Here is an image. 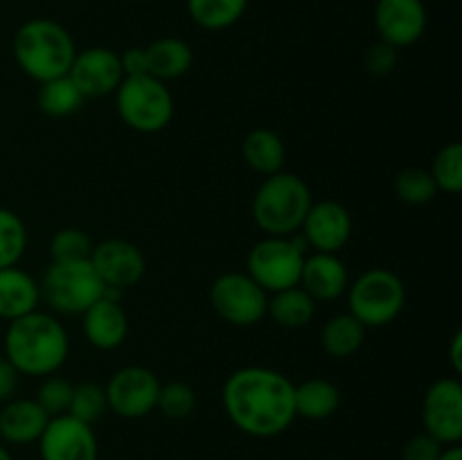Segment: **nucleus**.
<instances>
[{
    "instance_id": "0eeeda50",
    "label": "nucleus",
    "mask_w": 462,
    "mask_h": 460,
    "mask_svg": "<svg viewBox=\"0 0 462 460\" xmlns=\"http://www.w3.org/2000/svg\"><path fill=\"white\" fill-rule=\"evenodd\" d=\"M41 300L59 314H84L90 305L104 298L106 284L99 280L90 260L50 262L39 282Z\"/></svg>"
},
{
    "instance_id": "58836bf2",
    "label": "nucleus",
    "mask_w": 462,
    "mask_h": 460,
    "mask_svg": "<svg viewBox=\"0 0 462 460\" xmlns=\"http://www.w3.org/2000/svg\"><path fill=\"white\" fill-rule=\"evenodd\" d=\"M438 460H462L460 445L445 446V449H442V454H440V458H438Z\"/></svg>"
},
{
    "instance_id": "473e14b6",
    "label": "nucleus",
    "mask_w": 462,
    "mask_h": 460,
    "mask_svg": "<svg viewBox=\"0 0 462 460\" xmlns=\"http://www.w3.org/2000/svg\"><path fill=\"white\" fill-rule=\"evenodd\" d=\"M156 409L170 419H185L197 409V392L183 382L161 383Z\"/></svg>"
},
{
    "instance_id": "6e6552de",
    "label": "nucleus",
    "mask_w": 462,
    "mask_h": 460,
    "mask_svg": "<svg viewBox=\"0 0 462 460\" xmlns=\"http://www.w3.org/2000/svg\"><path fill=\"white\" fill-rule=\"evenodd\" d=\"M305 239L296 235H289V237L266 235L248 251L246 273L266 293L296 287L300 282L302 264H305Z\"/></svg>"
},
{
    "instance_id": "4468645a",
    "label": "nucleus",
    "mask_w": 462,
    "mask_h": 460,
    "mask_svg": "<svg viewBox=\"0 0 462 460\" xmlns=\"http://www.w3.org/2000/svg\"><path fill=\"white\" fill-rule=\"evenodd\" d=\"M68 77L86 99L116 93L126 75L120 54L116 50L95 45V48H86L84 52L75 54Z\"/></svg>"
},
{
    "instance_id": "bb28decb",
    "label": "nucleus",
    "mask_w": 462,
    "mask_h": 460,
    "mask_svg": "<svg viewBox=\"0 0 462 460\" xmlns=\"http://www.w3.org/2000/svg\"><path fill=\"white\" fill-rule=\"evenodd\" d=\"M248 0H188V14L199 27L219 32L233 27L246 14Z\"/></svg>"
},
{
    "instance_id": "7c9ffc66",
    "label": "nucleus",
    "mask_w": 462,
    "mask_h": 460,
    "mask_svg": "<svg viewBox=\"0 0 462 460\" xmlns=\"http://www.w3.org/2000/svg\"><path fill=\"white\" fill-rule=\"evenodd\" d=\"M108 410L106 404V392L99 383L95 382H84L77 383L75 391H72V400H70V410L68 413L72 418L81 419L86 424H95L104 413Z\"/></svg>"
},
{
    "instance_id": "4be33fe9",
    "label": "nucleus",
    "mask_w": 462,
    "mask_h": 460,
    "mask_svg": "<svg viewBox=\"0 0 462 460\" xmlns=\"http://www.w3.org/2000/svg\"><path fill=\"white\" fill-rule=\"evenodd\" d=\"M242 158L253 171L271 176L282 171L287 149L282 138L271 129H255L242 140Z\"/></svg>"
},
{
    "instance_id": "f03ea898",
    "label": "nucleus",
    "mask_w": 462,
    "mask_h": 460,
    "mask_svg": "<svg viewBox=\"0 0 462 460\" xmlns=\"http://www.w3.org/2000/svg\"><path fill=\"white\" fill-rule=\"evenodd\" d=\"M70 338L61 320L43 311H32L16 320H9L5 332V359L18 374L50 377L68 359Z\"/></svg>"
},
{
    "instance_id": "ea45409f",
    "label": "nucleus",
    "mask_w": 462,
    "mask_h": 460,
    "mask_svg": "<svg viewBox=\"0 0 462 460\" xmlns=\"http://www.w3.org/2000/svg\"><path fill=\"white\" fill-rule=\"evenodd\" d=\"M0 460H14V458H12V454H9V451L5 449L3 445H0Z\"/></svg>"
},
{
    "instance_id": "9d476101",
    "label": "nucleus",
    "mask_w": 462,
    "mask_h": 460,
    "mask_svg": "<svg viewBox=\"0 0 462 460\" xmlns=\"http://www.w3.org/2000/svg\"><path fill=\"white\" fill-rule=\"evenodd\" d=\"M125 75H147L158 81H171L188 75L194 52L183 39L162 36L144 48H129L120 54Z\"/></svg>"
},
{
    "instance_id": "a878e982",
    "label": "nucleus",
    "mask_w": 462,
    "mask_h": 460,
    "mask_svg": "<svg viewBox=\"0 0 462 460\" xmlns=\"http://www.w3.org/2000/svg\"><path fill=\"white\" fill-rule=\"evenodd\" d=\"M36 104H39L41 113L48 117H68L77 113L84 104V95L79 93L72 79L68 75L57 77L39 84V93H36Z\"/></svg>"
},
{
    "instance_id": "ddd939ff",
    "label": "nucleus",
    "mask_w": 462,
    "mask_h": 460,
    "mask_svg": "<svg viewBox=\"0 0 462 460\" xmlns=\"http://www.w3.org/2000/svg\"><path fill=\"white\" fill-rule=\"evenodd\" d=\"M41 460H97L99 446L93 424L70 413L50 418L39 437Z\"/></svg>"
},
{
    "instance_id": "aec40b11",
    "label": "nucleus",
    "mask_w": 462,
    "mask_h": 460,
    "mask_svg": "<svg viewBox=\"0 0 462 460\" xmlns=\"http://www.w3.org/2000/svg\"><path fill=\"white\" fill-rule=\"evenodd\" d=\"M50 415L36 400H12L0 410V437L9 445L39 442Z\"/></svg>"
},
{
    "instance_id": "6ab92c4d",
    "label": "nucleus",
    "mask_w": 462,
    "mask_h": 460,
    "mask_svg": "<svg viewBox=\"0 0 462 460\" xmlns=\"http://www.w3.org/2000/svg\"><path fill=\"white\" fill-rule=\"evenodd\" d=\"M81 316H84L81 329H84L86 341L97 350H116L129 334V318H126V311L122 309L120 300L99 298Z\"/></svg>"
},
{
    "instance_id": "412c9836",
    "label": "nucleus",
    "mask_w": 462,
    "mask_h": 460,
    "mask_svg": "<svg viewBox=\"0 0 462 460\" xmlns=\"http://www.w3.org/2000/svg\"><path fill=\"white\" fill-rule=\"evenodd\" d=\"M41 287L27 271L18 266L0 269V318L16 320L39 309Z\"/></svg>"
},
{
    "instance_id": "4c0bfd02",
    "label": "nucleus",
    "mask_w": 462,
    "mask_h": 460,
    "mask_svg": "<svg viewBox=\"0 0 462 460\" xmlns=\"http://www.w3.org/2000/svg\"><path fill=\"white\" fill-rule=\"evenodd\" d=\"M449 363L454 368V373H462V332L454 334L451 338V345H449Z\"/></svg>"
},
{
    "instance_id": "2eb2a0df",
    "label": "nucleus",
    "mask_w": 462,
    "mask_h": 460,
    "mask_svg": "<svg viewBox=\"0 0 462 460\" xmlns=\"http://www.w3.org/2000/svg\"><path fill=\"white\" fill-rule=\"evenodd\" d=\"M374 27L383 43L395 50L411 48L427 32V7L422 0H377Z\"/></svg>"
},
{
    "instance_id": "2f4dec72",
    "label": "nucleus",
    "mask_w": 462,
    "mask_h": 460,
    "mask_svg": "<svg viewBox=\"0 0 462 460\" xmlns=\"http://www.w3.org/2000/svg\"><path fill=\"white\" fill-rule=\"evenodd\" d=\"M93 239L79 228H61L50 239V257L52 262H79L90 260Z\"/></svg>"
},
{
    "instance_id": "9b49d317",
    "label": "nucleus",
    "mask_w": 462,
    "mask_h": 460,
    "mask_svg": "<svg viewBox=\"0 0 462 460\" xmlns=\"http://www.w3.org/2000/svg\"><path fill=\"white\" fill-rule=\"evenodd\" d=\"M104 392L108 410L125 419H140L156 410L161 382L144 365H125L111 374Z\"/></svg>"
},
{
    "instance_id": "423d86ee",
    "label": "nucleus",
    "mask_w": 462,
    "mask_h": 460,
    "mask_svg": "<svg viewBox=\"0 0 462 460\" xmlns=\"http://www.w3.org/2000/svg\"><path fill=\"white\" fill-rule=\"evenodd\" d=\"M406 305V287L397 273L388 269H370L347 284V314L364 327H383L402 314Z\"/></svg>"
},
{
    "instance_id": "c85d7f7f",
    "label": "nucleus",
    "mask_w": 462,
    "mask_h": 460,
    "mask_svg": "<svg viewBox=\"0 0 462 460\" xmlns=\"http://www.w3.org/2000/svg\"><path fill=\"white\" fill-rule=\"evenodd\" d=\"M395 194L409 206H424L438 194L431 171L424 167H406L395 176Z\"/></svg>"
},
{
    "instance_id": "39448f33",
    "label": "nucleus",
    "mask_w": 462,
    "mask_h": 460,
    "mask_svg": "<svg viewBox=\"0 0 462 460\" xmlns=\"http://www.w3.org/2000/svg\"><path fill=\"white\" fill-rule=\"evenodd\" d=\"M120 120L138 133H158L174 117V95L165 81L147 75H129L116 90Z\"/></svg>"
},
{
    "instance_id": "f704fd0d",
    "label": "nucleus",
    "mask_w": 462,
    "mask_h": 460,
    "mask_svg": "<svg viewBox=\"0 0 462 460\" xmlns=\"http://www.w3.org/2000/svg\"><path fill=\"white\" fill-rule=\"evenodd\" d=\"M442 449H445V445H440L436 437L422 431L406 442L404 449H402V460H438Z\"/></svg>"
},
{
    "instance_id": "f257e3e1",
    "label": "nucleus",
    "mask_w": 462,
    "mask_h": 460,
    "mask_svg": "<svg viewBox=\"0 0 462 460\" xmlns=\"http://www.w3.org/2000/svg\"><path fill=\"white\" fill-rule=\"evenodd\" d=\"M296 383L264 365H246L230 374L221 388V404L230 422L253 437H275L296 419Z\"/></svg>"
},
{
    "instance_id": "dca6fc26",
    "label": "nucleus",
    "mask_w": 462,
    "mask_h": 460,
    "mask_svg": "<svg viewBox=\"0 0 462 460\" xmlns=\"http://www.w3.org/2000/svg\"><path fill=\"white\" fill-rule=\"evenodd\" d=\"M90 264L106 287L120 289V291L135 287L147 271L143 251L126 239H104L95 244L90 253Z\"/></svg>"
},
{
    "instance_id": "b1692460",
    "label": "nucleus",
    "mask_w": 462,
    "mask_h": 460,
    "mask_svg": "<svg viewBox=\"0 0 462 460\" xmlns=\"http://www.w3.org/2000/svg\"><path fill=\"white\" fill-rule=\"evenodd\" d=\"M266 314L282 327H305L314 318L316 300L300 284H296V287L273 293V298H269V305H266Z\"/></svg>"
},
{
    "instance_id": "a211bd4d",
    "label": "nucleus",
    "mask_w": 462,
    "mask_h": 460,
    "mask_svg": "<svg viewBox=\"0 0 462 460\" xmlns=\"http://www.w3.org/2000/svg\"><path fill=\"white\" fill-rule=\"evenodd\" d=\"M298 284L316 302H332L347 291L350 275L337 253H314L305 257Z\"/></svg>"
},
{
    "instance_id": "1a4fd4ad",
    "label": "nucleus",
    "mask_w": 462,
    "mask_h": 460,
    "mask_svg": "<svg viewBox=\"0 0 462 460\" xmlns=\"http://www.w3.org/2000/svg\"><path fill=\"white\" fill-rule=\"evenodd\" d=\"M210 305L226 323L235 327H251L266 316L269 296L248 273L230 271L212 282Z\"/></svg>"
},
{
    "instance_id": "c9c22d12",
    "label": "nucleus",
    "mask_w": 462,
    "mask_h": 460,
    "mask_svg": "<svg viewBox=\"0 0 462 460\" xmlns=\"http://www.w3.org/2000/svg\"><path fill=\"white\" fill-rule=\"evenodd\" d=\"M397 66V50L393 45L383 43H374L373 48L365 52V68H368L370 75L374 77H386L395 70Z\"/></svg>"
},
{
    "instance_id": "7ed1b4c3",
    "label": "nucleus",
    "mask_w": 462,
    "mask_h": 460,
    "mask_svg": "<svg viewBox=\"0 0 462 460\" xmlns=\"http://www.w3.org/2000/svg\"><path fill=\"white\" fill-rule=\"evenodd\" d=\"M18 68L36 84L68 75L77 54L70 32L50 18H32L23 23L12 41Z\"/></svg>"
},
{
    "instance_id": "393cba45",
    "label": "nucleus",
    "mask_w": 462,
    "mask_h": 460,
    "mask_svg": "<svg viewBox=\"0 0 462 460\" xmlns=\"http://www.w3.org/2000/svg\"><path fill=\"white\" fill-rule=\"evenodd\" d=\"M365 329L352 314H337L320 329V345L325 354L334 359H347L356 354L365 341Z\"/></svg>"
},
{
    "instance_id": "e433bc0d",
    "label": "nucleus",
    "mask_w": 462,
    "mask_h": 460,
    "mask_svg": "<svg viewBox=\"0 0 462 460\" xmlns=\"http://www.w3.org/2000/svg\"><path fill=\"white\" fill-rule=\"evenodd\" d=\"M18 386V373L5 356H0V401H7Z\"/></svg>"
},
{
    "instance_id": "20e7f679",
    "label": "nucleus",
    "mask_w": 462,
    "mask_h": 460,
    "mask_svg": "<svg viewBox=\"0 0 462 460\" xmlns=\"http://www.w3.org/2000/svg\"><path fill=\"white\" fill-rule=\"evenodd\" d=\"M311 189L300 176L291 171L264 176L262 185L253 197V219L264 235L289 237L300 230L307 212H310Z\"/></svg>"
},
{
    "instance_id": "72a5a7b5",
    "label": "nucleus",
    "mask_w": 462,
    "mask_h": 460,
    "mask_svg": "<svg viewBox=\"0 0 462 460\" xmlns=\"http://www.w3.org/2000/svg\"><path fill=\"white\" fill-rule=\"evenodd\" d=\"M72 391H75V383H70L68 379L45 377V382L39 388V395H36V401L50 418H57V415H66L70 410Z\"/></svg>"
},
{
    "instance_id": "f8f14e48",
    "label": "nucleus",
    "mask_w": 462,
    "mask_h": 460,
    "mask_svg": "<svg viewBox=\"0 0 462 460\" xmlns=\"http://www.w3.org/2000/svg\"><path fill=\"white\" fill-rule=\"evenodd\" d=\"M422 424L440 445H460L462 440V383L442 377L429 386L422 400Z\"/></svg>"
},
{
    "instance_id": "cd10ccee",
    "label": "nucleus",
    "mask_w": 462,
    "mask_h": 460,
    "mask_svg": "<svg viewBox=\"0 0 462 460\" xmlns=\"http://www.w3.org/2000/svg\"><path fill=\"white\" fill-rule=\"evenodd\" d=\"M27 248V228L21 216L9 207H0V269L21 262Z\"/></svg>"
},
{
    "instance_id": "c756f323",
    "label": "nucleus",
    "mask_w": 462,
    "mask_h": 460,
    "mask_svg": "<svg viewBox=\"0 0 462 460\" xmlns=\"http://www.w3.org/2000/svg\"><path fill=\"white\" fill-rule=\"evenodd\" d=\"M431 176L438 192L458 194L462 189V144L449 143L436 153L431 162Z\"/></svg>"
},
{
    "instance_id": "5701e85b",
    "label": "nucleus",
    "mask_w": 462,
    "mask_h": 460,
    "mask_svg": "<svg viewBox=\"0 0 462 460\" xmlns=\"http://www.w3.org/2000/svg\"><path fill=\"white\" fill-rule=\"evenodd\" d=\"M293 401H296V418L320 419L332 418L341 406V391L337 383L328 379H307L298 383L293 391Z\"/></svg>"
},
{
    "instance_id": "f3484780",
    "label": "nucleus",
    "mask_w": 462,
    "mask_h": 460,
    "mask_svg": "<svg viewBox=\"0 0 462 460\" xmlns=\"http://www.w3.org/2000/svg\"><path fill=\"white\" fill-rule=\"evenodd\" d=\"M300 230L307 246L316 253H338L352 237V216L343 203L325 198L311 203Z\"/></svg>"
}]
</instances>
